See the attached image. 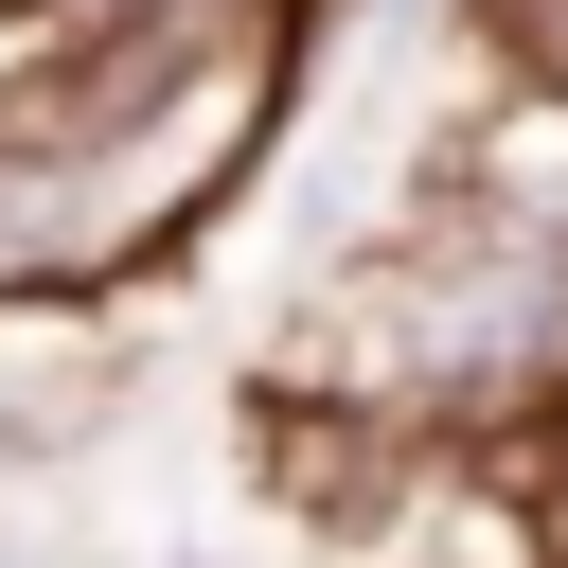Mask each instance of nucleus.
I'll list each match as a JSON object with an SVG mask.
<instances>
[{
	"label": "nucleus",
	"instance_id": "f257e3e1",
	"mask_svg": "<svg viewBox=\"0 0 568 568\" xmlns=\"http://www.w3.org/2000/svg\"><path fill=\"white\" fill-rule=\"evenodd\" d=\"M320 0H124L0 53V302L160 284L302 124Z\"/></svg>",
	"mask_w": 568,
	"mask_h": 568
},
{
	"label": "nucleus",
	"instance_id": "f03ea898",
	"mask_svg": "<svg viewBox=\"0 0 568 568\" xmlns=\"http://www.w3.org/2000/svg\"><path fill=\"white\" fill-rule=\"evenodd\" d=\"M426 195L479 213V231H515V248H568V89H515V71H497V106L444 142Z\"/></svg>",
	"mask_w": 568,
	"mask_h": 568
},
{
	"label": "nucleus",
	"instance_id": "7ed1b4c3",
	"mask_svg": "<svg viewBox=\"0 0 568 568\" xmlns=\"http://www.w3.org/2000/svg\"><path fill=\"white\" fill-rule=\"evenodd\" d=\"M444 18H462L515 89H568V0H444Z\"/></svg>",
	"mask_w": 568,
	"mask_h": 568
},
{
	"label": "nucleus",
	"instance_id": "20e7f679",
	"mask_svg": "<svg viewBox=\"0 0 568 568\" xmlns=\"http://www.w3.org/2000/svg\"><path fill=\"white\" fill-rule=\"evenodd\" d=\"M89 18H124V0H0V53L18 36H89Z\"/></svg>",
	"mask_w": 568,
	"mask_h": 568
},
{
	"label": "nucleus",
	"instance_id": "39448f33",
	"mask_svg": "<svg viewBox=\"0 0 568 568\" xmlns=\"http://www.w3.org/2000/svg\"><path fill=\"white\" fill-rule=\"evenodd\" d=\"M178 568H213V550H178Z\"/></svg>",
	"mask_w": 568,
	"mask_h": 568
},
{
	"label": "nucleus",
	"instance_id": "423d86ee",
	"mask_svg": "<svg viewBox=\"0 0 568 568\" xmlns=\"http://www.w3.org/2000/svg\"><path fill=\"white\" fill-rule=\"evenodd\" d=\"M550 568H568V532H550Z\"/></svg>",
	"mask_w": 568,
	"mask_h": 568
},
{
	"label": "nucleus",
	"instance_id": "0eeeda50",
	"mask_svg": "<svg viewBox=\"0 0 568 568\" xmlns=\"http://www.w3.org/2000/svg\"><path fill=\"white\" fill-rule=\"evenodd\" d=\"M0 568H18V550H0Z\"/></svg>",
	"mask_w": 568,
	"mask_h": 568
}]
</instances>
